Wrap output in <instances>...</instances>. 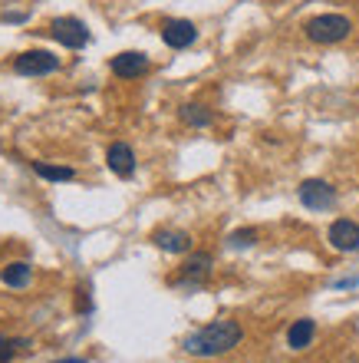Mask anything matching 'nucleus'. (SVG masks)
I'll return each instance as SVG.
<instances>
[{
  "instance_id": "4468645a",
  "label": "nucleus",
  "mask_w": 359,
  "mask_h": 363,
  "mask_svg": "<svg viewBox=\"0 0 359 363\" xmlns=\"http://www.w3.org/2000/svg\"><path fill=\"white\" fill-rule=\"evenodd\" d=\"M211 109L208 106H201V103H185L181 106V123H188L195 125V129H205V125H211Z\"/></svg>"
},
{
  "instance_id": "39448f33",
  "label": "nucleus",
  "mask_w": 359,
  "mask_h": 363,
  "mask_svg": "<svg viewBox=\"0 0 359 363\" xmlns=\"http://www.w3.org/2000/svg\"><path fill=\"white\" fill-rule=\"evenodd\" d=\"M300 201L307 205V208L313 211H326L336 205V189H333L330 182H323V179H307L300 182Z\"/></svg>"
},
{
  "instance_id": "9b49d317",
  "label": "nucleus",
  "mask_w": 359,
  "mask_h": 363,
  "mask_svg": "<svg viewBox=\"0 0 359 363\" xmlns=\"http://www.w3.org/2000/svg\"><path fill=\"white\" fill-rule=\"evenodd\" d=\"M152 241L159 245L161 251H169V255H185L191 248V235L188 231H171V228H161L152 235Z\"/></svg>"
},
{
  "instance_id": "0eeeda50",
  "label": "nucleus",
  "mask_w": 359,
  "mask_h": 363,
  "mask_svg": "<svg viewBox=\"0 0 359 363\" xmlns=\"http://www.w3.org/2000/svg\"><path fill=\"white\" fill-rule=\"evenodd\" d=\"M109 69H113V73H115L119 79L145 77V73H149V57H145V53H139V50H125V53L113 57Z\"/></svg>"
},
{
  "instance_id": "f8f14e48",
  "label": "nucleus",
  "mask_w": 359,
  "mask_h": 363,
  "mask_svg": "<svg viewBox=\"0 0 359 363\" xmlns=\"http://www.w3.org/2000/svg\"><path fill=\"white\" fill-rule=\"evenodd\" d=\"M313 337H317V324H313L310 317L293 320L290 330H287V347H290V350H307V347L313 344Z\"/></svg>"
},
{
  "instance_id": "f03ea898",
  "label": "nucleus",
  "mask_w": 359,
  "mask_h": 363,
  "mask_svg": "<svg viewBox=\"0 0 359 363\" xmlns=\"http://www.w3.org/2000/svg\"><path fill=\"white\" fill-rule=\"evenodd\" d=\"M303 33L310 43H340L353 33V23L350 17H343V13H320V17H313L303 23Z\"/></svg>"
},
{
  "instance_id": "2eb2a0df",
  "label": "nucleus",
  "mask_w": 359,
  "mask_h": 363,
  "mask_svg": "<svg viewBox=\"0 0 359 363\" xmlns=\"http://www.w3.org/2000/svg\"><path fill=\"white\" fill-rule=\"evenodd\" d=\"M33 172H37L40 179H47V182H69V179H76L73 169H67V165H50V162H33Z\"/></svg>"
},
{
  "instance_id": "ddd939ff",
  "label": "nucleus",
  "mask_w": 359,
  "mask_h": 363,
  "mask_svg": "<svg viewBox=\"0 0 359 363\" xmlns=\"http://www.w3.org/2000/svg\"><path fill=\"white\" fill-rule=\"evenodd\" d=\"M30 277H33V268H30L27 261H13V264H7V268L0 271V281L7 287H27Z\"/></svg>"
},
{
  "instance_id": "7ed1b4c3",
  "label": "nucleus",
  "mask_w": 359,
  "mask_h": 363,
  "mask_svg": "<svg viewBox=\"0 0 359 363\" xmlns=\"http://www.w3.org/2000/svg\"><path fill=\"white\" fill-rule=\"evenodd\" d=\"M50 37L57 40L59 47L79 50V47L89 43V27H86L83 20H76V17H57L53 23H50Z\"/></svg>"
},
{
  "instance_id": "6e6552de",
  "label": "nucleus",
  "mask_w": 359,
  "mask_h": 363,
  "mask_svg": "<svg viewBox=\"0 0 359 363\" xmlns=\"http://www.w3.org/2000/svg\"><path fill=\"white\" fill-rule=\"evenodd\" d=\"M330 245L336 251H356L359 248V225L353 218H336L330 225Z\"/></svg>"
},
{
  "instance_id": "1a4fd4ad",
  "label": "nucleus",
  "mask_w": 359,
  "mask_h": 363,
  "mask_svg": "<svg viewBox=\"0 0 359 363\" xmlns=\"http://www.w3.org/2000/svg\"><path fill=\"white\" fill-rule=\"evenodd\" d=\"M211 274V255H205V251H198V255H191L185 264H181L178 271V281H185L188 287H198L205 284Z\"/></svg>"
},
{
  "instance_id": "9d476101",
  "label": "nucleus",
  "mask_w": 359,
  "mask_h": 363,
  "mask_svg": "<svg viewBox=\"0 0 359 363\" xmlns=\"http://www.w3.org/2000/svg\"><path fill=\"white\" fill-rule=\"evenodd\" d=\"M106 162H109V169H113L119 179H129V175L135 172V152H132V145L113 143V145H109V152H106Z\"/></svg>"
},
{
  "instance_id": "423d86ee",
  "label": "nucleus",
  "mask_w": 359,
  "mask_h": 363,
  "mask_svg": "<svg viewBox=\"0 0 359 363\" xmlns=\"http://www.w3.org/2000/svg\"><path fill=\"white\" fill-rule=\"evenodd\" d=\"M161 40H165V47H171V50H185L198 40V27H195L191 20H181V17L165 20V23H161Z\"/></svg>"
},
{
  "instance_id": "dca6fc26",
  "label": "nucleus",
  "mask_w": 359,
  "mask_h": 363,
  "mask_svg": "<svg viewBox=\"0 0 359 363\" xmlns=\"http://www.w3.org/2000/svg\"><path fill=\"white\" fill-rule=\"evenodd\" d=\"M27 340H10V337H0V363H10L20 350H27Z\"/></svg>"
},
{
  "instance_id": "f257e3e1",
  "label": "nucleus",
  "mask_w": 359,
  "mask_h": 363,
  "mask_svg": "<svg viewBox=\"0 0 359 363\" xmlns=\"http://www.w3.org/2000/svg\"><path fill=\"white\" fill-rule=\"evenodd\" d=\"M241 337H244V330L237 320H215V324H205L201 330L188 334L181 340V347L191 357H221L227 350H234L241 344Z\"/></svg>"
},
{
  "instance_id": "a211bd4d",
  "label": "nucleus",
  "mask_w": 359,
  "mask_h": 363,
  "mask_svg": "<svg viewBox=\"0 0 359 363\" xmlns=\"http://www.w3.org/2000/svg\"><path fill=\"white\" fill-rule=\"evenodd\" d=\"M59 363H86V360H59Z\"/></svg>"
},
{
  "instance_id": "f3484780",
  "label": "nucleus",
  "mask_w": 359,
  "mask_h": 363,
  "mask_svg": "<svg viewBox=\"0 0 359 363\" xmlns=\"http://www.w3.org/2000/svg\"><path fill=\"white\" fill-rule=\"evenodd\" d=\"M254 241H257V231L254 228H244V231H234V235L227 238V245H231V248H251Z\"/></svg>"
},
{
  "instance_id": "20e7f679",
  "label": "nucleus",
  "mask_w": 359,
  "mask_h": 363,
  "mask_svg": "<svg viewBox=\"0 0 359 363\" xmlns=\"http://www.w3.org/2000/svg\"><path fill=\"white\" fill-rule=\"evenodd\" d=\"M13 69L20 77H50V73L59 69V60L53 53H47V50H27V53H20L13 60Z\"/></svg>"
}]
</instances>
